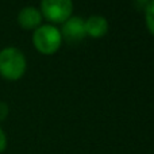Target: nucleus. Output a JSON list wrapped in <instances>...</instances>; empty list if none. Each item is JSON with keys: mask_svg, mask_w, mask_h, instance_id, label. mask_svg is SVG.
I'll return each mask as SVG.
<instances>
[{"mask_svg": "<svg viewBox=\"0 0 154 154\" xmlns=\"http://www.w3.org/2000/svg\"><path fill=\"white\" fill-rule=\"evenodd\" d=\"M26 70V57L16 48L0 50V76L7 80H18Z\"/></svg>", "mask_w": 154, "mask_h": 154, "instance_id": "obj_1", "label": "nucleus"}, {"mask_svg": "<svg viewBox=\"0 0 154 154\" xmlns=\"http://www.w3.org/2000/svg\"><path fill=\"white\" fill-rule=\"evenodd\" d=\"M32 42L39 53L54 54L61 46L62 37L58 29L50 24H43L35 29L32 34Z\"/></svg>", "mask_w": 154, "mask_h": 154, "instance_id": "obj_2", "label": "nucleus"}, {"mask_svg": "<svg viewBox=\"0 0 154 154\" xmlns=\"http://www.w3.org/2000/svg\"><path fill=\"white\" fill-rule=\"evenodd\" d=\"M42 15L53 23H64L73 11L72 0H41Z\"/></svg>", "mask_w": 154, "mask_h": 154, "instance_id": "obj_3", "label": "nucleus"}, {"mask_svg": "<svg viewBox=\"0 0 154 154\" xmlns=\"http://www.w3.org/2000/svg\"><path fill=\"white\" fill-rule=\"evenodd\" d=\"M61 37L65 38L69 43H77L87 37L85 31V20L79 16H70L68 20L62 23Z\"/></svg>", "mask_w": 154, "mask_h": 154, "instance_id": "obj_4", "label": "nucleus"}, {"mask_svg": "<svg viewBox=\"0 0 154 154\" xmlns=\"http://www.w3.org/2000/svg\"><path fill=\"white\" fill-rule=\"evenodd\" d=\"M42 22V14L35 7H24L18 14V23L24 30H35Z\"/></svg>", "mask_w": 154, "mask_h": 154, "instance_id": "obj_5", "label": "nucleus"}, {"mask_svg": "<svg viewBox=\"0 0 154 154\" xmlns=\"http://www.w3.org/2000/svg\"><path fill=\"white\" fill-rule=\"evenodd\" d=\"M85 31L87 35L93 38H100L108 31V22L104 16L93 15L85 20Z\"/></svg>", "mask_w": 154, "mask_h": 154, "instance_id": "obj_6", "label": "nucleus"}, {"mask_svg": "<svg viewBox=\"0 0 154 154\" xmlns=\"http://www.w3.org/2000/svg\"><path fill=\"white\" fill-rule=\"evenodd\" d=\"M146 26L154 35V0H152L146 7Z\"/></svg>", "mask_w": 154, "mask_h": 154, "instance_id": "obj_7", "label": "nucleus"}, {"mask_svg": "<svg viewBox=\"0 0 154 154\" xmlns=\"http://www.w3.org/2000/svg\"><path fill=\"white\" fill-rule=\"evenodd\" d=\"M8 106H7V103H4V101H0V122L2 120H4L5 118H7V115H8Z\"/></svg>", "mask_w": 154, "mask_h": 154, "instance_id": "obj_8", "label": "nucleus"}, {"mask_svg": "<svg viewBox=\"0 0 154 154\" xmlns=\"http://www.w3.org/2000/svg\"><path fill=\"white\" fill-rule=\"evenodd\" d=\"M5 147H7V137H5L3 128L0 127V154L4 152Z\"/></svg>", "mask_w": 154, "mask_h": 154, "instance_id": "obj_9", "label": "nucleus"}, {"mask_svg": "<svg viewBox=\"0 0 154 154\" xmlns=\"http://www.w3.org/2000/svg\"><path fill=\"white\" fill-rule=\"evenodd\" d=\"M141 2H147V0H141Z\"/></svg>", "mask_w": 154, "mask_h": 154, "instance_id": "obj_10", "label": "nucleus"}]
</instances>
